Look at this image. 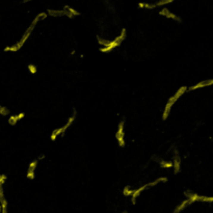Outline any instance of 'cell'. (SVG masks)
Returning <instances> with one entry per match:
<instances>
[{"instance_id":"obj_1","label":"cell","mask_w":213,"mask_h":213,"mask_svg":"<svg viewBox=\"0 0 213 213\" xmlns=\"http://www.w3.org/2000/svg\"><path fill=\"white\" fill-rule=\"evenodd\" d=\"M187 90H188V87H187V86H181V87L175 93L174 96H172L170 99H168L167 103H166L165 107H164L163 113H162V120H163V121H165V120L168 118V115H170V109H172V107L174 106L175 103H176L177 101L179 100V98H181L182 95H184Z\"/></svg>"},{"instance_id":"obj_2","label":"cell","mask_w":213,"mask_h":213,"mask_svg":"<svg viewBox=\"0 0 213 213\" xmlns=\"http://www.w3.org/2000/svg\"><path fill=\"white\" fill-rule=\"evenodd\" d=\"M76 117H77V110H76L75 108L73 109V113H72V115L70 118H69V120H68V122H67L66 124H65L62 127H60V128H58V129H54L53 131H52V133H51V136H50V140H52V142H54V140L57 138V136H59V135H62V136H64V134L66 133V131L69 129V128L72 126V124L75 122V120H76Z\"/></svg>"},{"instance_id":"obj_3","label":"cell","mask_w":213,"mask_h":213,"mask_svg":"<svg viewBox=\"0 0 213 213\" xmlns=\"http://www.w3.org/2000/svg\"><path fill=\"white\" fill-rule=\"evenodd\" d=\"M126 35H127V31H126L125 28H123L122 29V31H121V35H120L119 37H115L113 41H110L109 45H107L106 47L100 48V52H102V53H108V52L112 51L115 48L119 47V46L121 45L124 41H125Z\"/></svg>"},{"instance_id":"obj_4","label":"cell","mask_w":213,"mask_h":213,"mask_svg":"<svg viewBox=\"0 0 213 213\" xmlns=\"http://www.w3.org/2000/svg\"><path fill=\"white\" fill-rule=\"evenodd\" d=\"M125 118H122L121 122L119 123V127H118V131L115 133V137H117L118 143L121 148H124L126 145L125 142V131H124V128H125Z\"/></svg>"},{"instance_id":"obj_5","label":"cell","mask_w":213,"mask_h":213,"mask_svg":"<svg viewBox=\"0 0 213 213\" xmlns=\"http://www.w3.org/2000/svg\"><path fill=\"white\" fill-rule=\"evenodd\" d=\"M173 150H174V161H173V163H174V170H175V174H178L179 172H180L181 170V157L180 155H179V151H178V148L175 145V147H173Z\"/></svg>"},{"instance_id":"obj_6","label":"cell","mask_w":213,"mask_h":213,"mask_svg":"<svg viewBox=\"0 0 213 213\" xmlns=\"http://www.w3.org/2000/svg\"><path fill=\"white\" fill-rule=\"evenodd\" d=\"M159 15L162 17H165V18H167V19H172V20L176 21V22H179V23L182 22V19H181L180 17L175 15L174 12H172L168 8H166V7L162 8V10L159 12Z\"/></svg>"},{"instance_id":"obj_7","label":"cell","mask_w":213,"mask_h":213,"mask_svg":"<svg viewBox=\"0 0 213 213\" xmlns=\"http://www.w3.org/2000/svg\"><path fill=\"white\" fill-rule=\"evenodd\" d=\"M153 160L157 162V164H159V166L162 168H170L174 166V163L172 161H165V160L158 157V156H153Z\"/></svg>"},{"instance_id":"obj_8","label":"cell","mask_w":213,"mask_h":213,"mask_svg":"<svg viewBox=\"0 0 213 213\" xmlns=\"http://www.w3.org/2000/svg\"><path fill=\"white\" fill-rule=\"evenodd\" d=\"M210 85H213V78L209 80H204V81H201L199 82V83L195 84V85L190 86V87H188V90H198V88L206 87V86H210Z\"/></svg>"},{"instance_id":"obj_9","label":"cell","mask_w":213,"mask_h":213,"mask_svg":"<svg viewBox=\"0 0 213 213\" xmlns=\"http://www.w3.org/2000/svg\"><path fill=\"white\" fill-rule=\"evenodd\" d=\"M37 162H39V160L37 159H35V160H33V161L30 162L28 172H27V178H28L29 180H33V179H35V170L37 166Z\"/></svg>"},{"instance_id":"obj_10","label":"cell","mask_w":213,"mask_h":213,"mask_svg":"<svg viewBox=\"0 0 213 213\" xmlns=\"http://www.w3.org/2000/svg\"><path fill=\"white\" fill-rule=\"evenodd\" d=\"M192 204V201H191L190 199H186V200H184V201L182 202V203H180L178 206L176 207V209L174 210V212L173 213H181L183 211V210L185 209V208L187 207V206H189V205H191Z\"/></svg>"},{"instance_id":"obj_11","label":"cell","mask_w":213,"mask_h":213,"mask_svg":"<svg viewBox=\"0 0 213 213\" xmlns=\"http://www.w3.org/2000/svg\"><path fill=\"white\" fill-rule=\"evenodd\" d=\"M48 16L51 17H64L67 16V10H47Z\"/></svg>"},{"instance_id":"obj_12","label":"cell","mask_w":213,"mask_h":213,"mask_svg":"<svg viewBox=\"0 0 213 213\" xmlns=\"http://www.w3.org/2000/svg\"><path fill=\"white\" fill-rule=\"evenodd\" d=\"M133 191H134V189H132L131 187H130V185H126L123 189V195H125V197H131Z\"/></svg>"},{"instance_id":"obj_13","label":"cell","mask_w":213,"mask_h":213,"mask_svg":"<svg viewBox=\"0 0 213 213\" xmlns=\"http://www.w3.org/2000/svg\"><path fill=\"white\" fill-rule=\"evenodd\" d=\"M64 10H68V12H70L71 15H73L74 17H78V16H80V15H81L79 12H78V10H74L73 7H71V6H69V5H65V6H64Z\"/></svg>"},{"instance_id":"obj_14","label":"cell","mask_w":213,"mask_h":213,"mask_svg":"<svg viewBox=\"0 0 213 213\" xmlns=\"http://www.w3.org/2000/svg\"><path fill=\"white\" fill-rule=\"evenodd\" d=\"M97 41H98V43L100 44L101 46H103V47H106V46L109 45V43H110V41L103 39V37H99V35H97Z\"/></svg>"},{"instance_id":"obj_15","label":"cell","mask_w":213,"mask_h":213,"mask_svg":"<svg viewBox=\"0 0 213 213\" xmlns=\"http://www.w3.org/2000/svg\"><path fill=\"white\" fill-rule=\"evenodd\" d=\"M173 1H174V0H160V1L155 2V3L153 4H154V7H158V6H162V5H165V4L172 3Z\"/></svg>"},{"instance_id":"obj_16","label":"cell","mask_w":213,"mask_h":213,"mask_svg":"<svg viewBox=\"0 0 213 213\" xmlns=\"http://www.w3.org/2000/svg\"><path fill=\"white\" fill-rule=\"evenodd\" d=\"M28 70H29V72H30L31 74H35V73H37V67H35V65L30 64V65H28Z\"/></svg>"},{"instance_id":"obj_17","label":"cell","mask_w":213,"mask_h":213,"mask_svg":"<svg viewBox=\"0 0 213 213\" xmlns=\"http://www.w3.org/2000/svg\"><path fill=\"white\" fill-rule=\"evenodd\" d=\"M28 1H30V0H25V1H24V2H28Z\"/></svg>"}]
</instances>
